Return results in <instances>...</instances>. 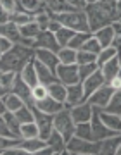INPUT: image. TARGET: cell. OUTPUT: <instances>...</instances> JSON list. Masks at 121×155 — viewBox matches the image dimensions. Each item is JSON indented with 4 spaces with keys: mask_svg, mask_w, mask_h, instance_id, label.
Masks as SVG:
<instances>
[{
    "mask_svg": "<svg viewBox=\"0 0 121 155\" xmlns=\"http://www.w3.org/2000/svg\"><path fill=\"white\" fill-rule=\"evenodd\" d=\"M45 145H47L45 140L38 138V136H36V138H21L17 141V147H21L28 155H35L40 148H43Z\"/></svg>",
    "mask_w": 121,
    "mask_h": 155,
    "instance_id": "obj_21",
    "label": "cell"
},
{
    "mask_svg": "<svg viewBox=\"0 0 121 155\" xmlns=\"http://www.w3.org/2000/svg\"><path fill=\"white\" fill-rule=\"evenodd\" d=\"M0 36H5L7 40H11L12 43H17L21 35H19V26L14 22L7 21L4 24H0Z\"/></svg>",
    "mask_w": 121,
    "mask_h": 155,
    "instance_id": "obj_26",
    "label": "cell"
},
{
    "mask_svg": "<svg viewBox=\"0 0 121 155\" xmlns=\"http://www.w3.org/2000/svg\"><path fill=\"white\" fill-rule=\"evenodd\" d=\"M0 57H2V54H0Z\"/></svg>",
    "mask_w": 121,
    "mask_h": 155,
    "instance_id": "obj_59",
    "label": "cell"
},
{
    "mask_svg": "<svg viewBox=\"0 0 121 155\" xmlns=\"http://www.w3.org/2000/svg\"><path fill=\"white\" fill-rule=\"evenodd\" d=\"M69 110V116H71V121L74 124L78 122H88L92 119V105L88 102H81L78 105H73L67 109Z\"/></svg>",
    "mask_w": 121,
    "mask_h": 155,
    "instance_id": "obj_10",
    "label": "cell"
},
{
    "mask_svg": "<svg viewBox=\"0 0 121 155\" xmlns=\"http://www.w3.org/2000/svg\"><path fill=\"white\" fill-rule=\"evenodd\" d=\"M83 12L87 16L88 31L94 33L99 28H104L112 21H119L121 2L119 0H99L92 2L83 7Z\"/></svg>",
    "mask_w": 121,
    "mask_h": 155,
    "instance_id": "obj_1",
    "label": "cell"
},
{
    "mask_svg": "<svg viewBox=\"0 0 121 155\" xmlns=\"http://www.w3.org/2000/svg\"><path fill=\"white\" fill-rule=\"evenodd\" d=\"M33 59L40 61L43 66L49 67L50 71H54V74H55V66L59 64V59H57L55 52H50V50H45V48H35Z\"/></svg>",
    "mask_w": 121,
    "mask_h": 155,
    "instance_id": "obj_17",
    "label": "cell"
},
{
    "mask_svg": "<svg viewBox=\"0 0 121 155\" xmlns=\"http://www.w3.org/2000/svg\"><path fill=\"white\" fill-rule=\"evenodd\" d=\"M52 127L64 138V141H67L73 136V133H74V122L71 121L69 110H67L66 107L60 109L59 112H55L54 116H52Z\"/></svg>",
    "mask_w": 121,
    "mask_h": 155,
    "instance_id": "obj_5",
    "label": "cell"
},
{
    "mask_svg": "<svg viewBox=\"0 0 121 155\" xmlns=\"http://www.w3.org/2000/svg\"><path fill=\"white\" fill-rule=\"evenodd\" d=\"M2 98H4V104H5L7 110H11V112H16L19 107L24 105V102H22V100L19 98L16 93H12V91H7Z\"/></svg>",
    "mask_w": 121,
    "mask_h": 155,
    "instance_id": "obj_32",
    "label": "cell"
},
{
    "mask_svg": "<svg viewBox=\"0 0 121 155\" xmlns=\"http://www.w3.org/2000/svg\"><path fill=\"white\" fill-rule=\"evenodd\" d=\"M16 74L17 72H14V71H0V86L5 90V91H11L12 90Z\"/></svg>",
    "mask_w": 121,
    "mask_h": 155,
    "instance_id": "obj_37",
    "label": "cell"
},
{
    "mask_svg": "<svg viewBox=\"0 0 121 155\" xmlns=\"http://www.w3.org/2000/svg\"><path fill=\"white\" fill-rule=\"evenodd\" d=\"M55 54L60 64H76V50L69 48V47H60Z\"/></svg>",
    "mask_w": 121,
    "mask_h": 155,
    "instance_id": "obj_30",
    "label": "cell"
},
{
    "mask_svg": "<svg viewBox=\"0 0 121 155\" xmlns=\"http://www.w3.org/2000/svg\"><path fill=\"white\" fill-rule=\"evenodd\" d=\"M111 28H112L114 35H121V21H112L111 22Z\"/></svg>",
    "mask_w": 121,
    "mask_h": 155,
    "instance_id": "obj_53",
    "label": "cell"
},
{
    "mask_svg": "<svg viewBox=\"0 0 121 155\" xmlns=\"http://www.w3.org/2000/svg\"><path fill=\"white\" fill-rule=\"evenodd\" d=\"M66 2L74 9H78V11H83V7L87 5V0H66Z\"/></svg>",
    "mask_w": 121,
    "mask_h": 155,
    "instance_id": "obj_50",
    "label": "cell"
},
{
    "mask_svg": "<svg viewBox=\"0 0 121 155\" xmlns=\"http://www.w3.org/2000/svg\"><path fill=\"white\" fill-rule=\"evenodd\" d=\"M118 147H121L119 134H114V136L104 138V140H100V150H99V153H104V155L116 153V152H118Z\"/></svg>",
    "mask_w": 121,
    "mask_h": 155,
    "instance_id": "obj_27",
    "label": "cell"
},
{
    "mask_svg": "<svg viewBox=\"0 0 121 155\" xmlns=\"http://www.w3.org/2000/svg\"><path fill=\"white\" fill-rule=\"evenodd\" d=\"M92 2H99V0H87V4H92Z\"/></svg>",
    "mask_w": 121,
    "mask_h": 155,
    "instance_id": "obj_57",
    "label": "cell"
},
{
    "mask_svg": "<svg viewBox=\"0 0 121 155\" xmlns=\"http://www.w3.org/2000/svg\"><path fill=\"white\" fill-rule=\"evenodd\" d=\"M47 91L57 102H62V104L66 102V86L62 83H59V81H52V83L47 84Z\"/></svg>",
    "mask_w": 121,
    "mask_h": 155,
    "instance_id": "obj_28",
    "label": "cell"
},
{
    "mask_svg": "<svg viewBox=\"0 0 121 155\" xmlns=\"http://www.w3.org/2000/svg\"><path fill=\"white\" fill-rule=\"evenodd\" d=\"M90 35L99 41L100 48L111 47V43H112V40H114V36H116L114 31H112V28H111V24H107V26H104V28H99L97 31H94V33H90Z\"/></svg>",
    "mask_w": 121,
    "mask_h": 155,
    "instance_id": "obj_20",
    "label": "cell"
},
{
    "mask_svg": "<svg viewBox=\"0 0 121 155\" xmlns=\"http://www.w3.org/2000/svg\"><path fill=\"white\" fill-rule=\"evenodd\" d=\"M12 41L11 40H7L5 36H0V54H5V52H9V50L12 48Z\"/></svg>",
    "mask_w": 121,
    "mask_h": 155,
    "instance_id": "obj_49",
    "label": "cell"
},
{
    "mask_svg": "<svg viewBox=\"0 0 121 155\" xmlns=\"http://www.w3.org/2000/svg\"><path fill=\"white\" fill-rule=\"evenodd\" d=\"M104 83H105V79H104V76H102L100 69L94 71L88 78H85V79L81 81V86H83V97H85V100H87L88 97H90V93H92V91H95V90L99 88V86H102Z\"/></svg>",
    "mask_w": 121,
    "mask_h": 155,
    "instance_id": "obj_12",
    "label": "cell"
},
{
    "mask_svg": "<svg viewBox=\"0 0 121 155\" xmlns=\"http://www.w3.org/2000/svg\"><path fill=\"white\" fill-rule=\"evenodd\" d=\"M80 50H85V52H90V54H95V55H97V54H99L102 48H100L99 41H97V40L92 36V35H90V36L85 40V43L81 45V48H80Z\"/></svg>",
    "mask_w": 121,
    "mask_h": 155,
    "instance_id": "obj_44",
    "label": "cell"
},
{
    "mask_svg": "<svg viewBox=\"0 0 121 155\" xmlns=\"http://www.w3.org/2000/svg\"><path fill=\"white\" fill-rule=\"evenodd\" d=\"M33 107V105H31ZM31 107L29 105H26V104H24V105L22 107H19V109H17L16 112H14V116H16V119L19 122H31V121H35V117H33V110H31Z\"/></svg>",
    "mask_w": 121,
    "mask_h": 155,
    "instance_id": "obj_36",
    "label": "cell"
},
{
    "mask_svg": "<svg viewBox=\"0 0 121 155\" xmlns=\"http://www.w3.org/2000/svg\"><path fill=\"white\" fill-rule=\"evenodd\" d=\"M7 93V91H5V90H4V88H2V86H0V97H4V95H5Z\"/></svg>",
    "mask_w": 121,
    "mask_h": 155,
    "instance_id": "obj_56",
    "label": "cell"
},
{
    "mask_svg": "<svg viewBox=\"0 0 121 155\" xmlns=\"http://www.w3.org/2000/svg\"><path fill=\"white\" fill-rule=\"evenodd\" d=\"M55 78L64 86L73 84V83H80V79H78V66L76 64H60L59 62L55 66Z\"/></svg>",
    "mask_w": 121,
    "mask_h": 155,
    "instance_id": "obj_7",
    "label": "cell"
},
{
    "mask_svg": "<svg viewBox=\"0 0 121 155\" xmlns=\"http://www.w3.org/2000/svg\"><path fill=\"white\" fill-rule=\"evenodd\" d=\"M85 102V97H83V86L81 83H73L66 86V102H64V107L69 109L73 105H78Z\"/></svg>",
    "mask_w": 121,
    "mask_h": 155,
    "instance_id": "obj_14",
    "label": "cell"
},
{
    "mask_svg": "<svg viewBox=\"0 0 121 155\" xmlns=\"http://www.w3.org/2000/svg\"><path fill=\"white\" fill-rule=\"evenodd\" d=\"M38 136V127L36 122H22L19 126V138H36Z\"/></svg>",
    "mask_w": 121,
    "mask_h": 155,
    "instance_id": "obj_33",
    "label": "cell"
},
{
    "mask_svg": "<svg viewBox=\"0 0 121 155\" xmlns=\"http://www.w3.org/2000/svg\"><path fill=\"white\" fill-rule=\"evenodd\" d=\"M43 0H16V11L28 12V14H36V12L43 11Z\"/></svg>",
    "mask_w": 121,
    "mask_h": 155,
    "instance_id": "obj_22",
    "label": "cell"
},
{
    "mask_svg": "<svg viewBox=\"0 0 121 155\" xmlns=\"http://www.w3.org/2000/svg\"><path fill=\"white\" fill-rule=\"evenodd\" d=\"M118 54H119V52H118L114 47H105V48H102L99 54H97V66H102L104 62H107L109 59L116 57Z\"/></svg>",
    "mask_w": 121,
    "mask_h": 155,
    "instance_id": "obj_41",
    "label": "cell"
},
{
    "mask_svg": "<svg viewBox=\"0 0 121 155\" xmlns=\"http://www.w3.org/2000/svg\"><path fill=\"white\" fill-rule=\"evenodd\" d=\"M50 19H52V14L47 12L45 9H43V11H40V12H36V14H33V21L38 24V28L42 29V31L47 28V24H49Z\"/></svg>",
    "mask_w": 121,
    "mask_h": 155,
    "instance_id": "obj_43",
    "label": "cell"
},
{
    "mask_svg": "<svg viewBox=\"0 0 121 155\" xmlns=\"http://www.w3.org/2000/svg\"><path fill=\"white\" fill-rule=\"evenodd\" d=\"M105 112H112V114H121V88L114 90L111 95L109 102L105 104V107L102 109Z\"/></svg>",
    "mask_w": 121,
    "mask_h": 155,
    "instance_id": "obj_29",
    "label": "cell"
},
{
    "mask_svg": "<svg viewBox=\"0 0 121 155\" xmlns=\"http://www.w3.org/2000/svg\"><path fill=\"white\" fill-rule=\"evenodd\" d=\"M0 136H9V138H17V136H14V134L11 133V129L7 127L5 121H4V117L0 116Z\"/></svg>",
    "mask_w": 121,
    "mask_h": 155,
    "instance_id": "obj_48",
    "label": "cell"
},
{
    "mask_svg": "<svg viewBox=\"0 0 121 155\" xmlns=\"http://www.w3.org/2000/svg\"><path fill=\"white\" fill-rule=\"evenodd\" d=\"M0 155H2V150H0Z\"/></svg>",
    "mask_w": 121,
    "mask_h": 155,
    "instance_id": "obj_58",
    "label": "cell"
},
{
    "mask_svg": "<svg viewBox=\"0 0 121 155\" xmlns=\"http://www.w3.org/2000/svg\"><path fill=\"white\" fill-rule=\"evenodd\" d=\"M59 28H60V24L55 21L54 17H52V19L49 21V24H47V28H45V29H47V31H50V33H55V31H57Z\"/></svg>",
    "mask_w": 121,
    "mask_h": 155,
    "instance_id": "obj_51",
    "label": "cell"
},
{
    "mask_svg": "<svg viewBox=\"0 0 121 155\" xmlns=\"http://www.w3.org/2000/svg\"><path fill=\"white\" fill-rule=\"evenodd\" d=\"M35 48H45V50H50V52H57L60 47L57 43V40H55V35L43 29L35 38Z\"/></svg>",
    "mask_w": 121,
    "mask_h": 155,
    "instance_id": "obj_13",
    "label": "cell"
},
{
    "mask_svg": "<svg viewBox=\"0 0 121 155\" xmlns=\"http://www.w3.org/2000/svg\"><path fill=\"white\" fill-rule=\"evenodd\" d=\"M47 95H49V91H47V84L38 83L36 86L31 88V98H33V102H35V100L43 98V97H47Z\"/></svg>",
    "mask_w": 121,
    "mask_h": 155,
    "instance_id": "obj_46",
    "label": "cell"
},
{
    "mask_svg": "<svg viewBox=\"0 0 121 155\" xmlns=\"http://www.w3.org/2000/svg\"><path fill=\"white\" fill-rule=\"evenodd\" d=\"M107 84H111L114 90H119L121 88V76H114L111 81H107Z\"/></svg>",
    "mask_w": 121,
    "mask_h": 155,
    "instance_id": "obj_52",
    "label": "cell"
},
{
    "mask_svg": "<svg viewBox=\"0 0 121 155\" xmlns=\"http://www.w3.org/2000/svg\"><path fill=\"white\" fill-rule=\"evenodd\" d=\"M112 91H114V88L111 86V84L104 83L102 86H99V88L95 90V91H92L90 93V97H88L85 102H88L92 107H99V109H104L105 104L109 102L111 95H112Z\"/></svg>",
    "mask_w": 121,
    "mask_h": 155,
    "instance_id": "obj_8",
    "label": "cell"
},
{
    "mask_svg": "<svg viewBox=\"0 0 121 155\" xmlns=\"http://www.w3.org/2000/svg\"><path fill=\"white\" fill-rule=\"evenodd\" d=\"M40 31H42V29L38 28V24H36L35 21H29V22H26V24L19 26V35H21V38H31V40H35Z\"/></svg>",
    "mask_w": 121,
    "mask_h": 155,
    "instance_id": "obj_31",
    "label": "cell"
},
{
    "mask_svg": "<svg viewBox=\"0 0 121 155\" xmlns=\"http://www.w3.org/2000/svg\"><path fill=\"white\" fill-rule=\"evenodd\" d=\"M31 110H33V117H35V122H36V127H38V138L47 140L50 131L54 129V127H52V116L40 112L38 109H35V107H31Z\"/></svg>",
    "mask_w": 121,
    "mask_h": 155,
    "instance_id": "obj_9",
    "label": "cell"
},
{
    "mask_svg": "<svg viewBox=\"0 0 121 155\" xmlns=\"http://www.w3.org/2000/svg\"><path fill=\"white\" fill-rule=\"evenodd\" d=\"M45 11L50 14H60V12H69L74 11V7L69 5L66 0H43Z\"/></svg>",
    "mask_w": 121,
    "mask_h": 155,
    "instance_id": "obj_25",
    "label": "cell"
},
{
    "mask_svg": "<svg viewBox=\"0 0 121 155\" xmlns=\"http://www.w3.org/2000/svg\"><path fill=\"white\" fill-rule=\"evenodd\" d=\"M88 36H90V33H80V31H76V33L73 35V38L67 41L66 47H69V48H73V50H80Z\"/></svg>",
    "mask_w": 121,
    "mask_h": 155,
    "instance_id": "obj_42",
    "label": "cell"
},
{
    "mask_svg": "<svg viewBox=\"0 0 121 155\" xmlns=\"http://www.w3.org/2000/svg\"><path fill=\"white\" fill-rule=\"evenodd\" d=\"M55 21L59 22L60 26L69 28L73 31H80V33H90L87 24V16L83 11H69V12H60V14H52Z\"/></svg>",
    "mask_w": 121,
    "mask_h": 155,
    "instance_id": "obj_3",
    "label": "cell"
},
{
    "mask_svg": "<svg viewBox=\"0 0 121 155\" xmlns=\"http://www.w3.org/2000/svg\"><path fill=\"white\" fill-rule=\"evenodd\" d=\"M78 66V64H76ZM99 66H97V62H90V64H80L78 66V79H80V83H81L85 78H88L94 71H97Z\"/></svg>",
    "mask_w": 121,
    "mask_h": 155,
    "instance_id": "obj_40",
    "label": "cell"
},
{
    "mask_svg": "<svg viewBox=\"0 0 121 155\" xmlns=\"http://www.w3.org/2000/svg\"><path fill=\"white\" fill-rule=\"evenodd\" d=\"M2 117H4V121H5L7 127L11 129V133L14 134V136H17V138H19V126H21V122H19V121L16 119V116H14V112L5 110Z\"/></svg>",
    "mask_w": 121,
    "mask_h": 155,
    "instance_id": "obj_34",
    "label": "cell"
},
{
    "mask_svg": "<svg viewBox=\"0 0 121 155\" xmlns=\"http://www.w3.org/2000/svg\"><path fill=\"white\" fill-rule=\"evenodd\" d=\"M74 136L83 140H92V129H90V121L88 122H78L74 124Z\"/></svg>",
    "mask_w": 121,
    "mask_h": 155,
    "instance_id": "obj_38",
    "label": "cell"
},
{
    "mask_svg": "<svg viewBox=\"0 0 121 155\" xmlns=\"http://www.w3.org/2000/svg\"><path fill=\"white\" fill-rule=\"evenodd\" d=\"M33 52L35 48L24 47L21 43H14L9 52L2 54V57H0V71L19 72L26 62L33 61Z\"/></svg>",
    "mask_w": 121,
    "mask_h": 155,
    "instance_id": "obj_2",
    "label": "cell"
},
{
    "mask_svg": "<svg viewBox=\"0 0 121 155\" xmlns=\"http://www.w3.org/2000/svg\"><path fill=\"white\" fill-rule=\"evenodd\" d=\"M45 143L54 150V153H67L66 152V141H64V138H62L55 129L50 131V134L47 136V140H45Z\"/></svg>",
    "mask_w": 121,
    "mask_h": 155,
    "instance_id": "obj_24",
    "label": "cell"
},
{
    "mask_svg": "<svg viewBox=\"0 0 121 155\" xmlns=\"http://www.w3.org/2000/svg\"><path fill=\"white\" fill-rule=\"evenodd\" d=\"M100 72H102V76H104L105 83L107 81H111L114 76H119L121 74V61H119V55L112 57V59H109L107 62H104L102 66H99Z\"/></svg>",
    "mask_w": 121,
    "mask_h": 155,
    "instance_id": "obj_15",
    "label": "cell"
},
{
    "mask_svg": "<svg viewBox=\"0 0 121 155\" xmlns=\"http://www.w3.org/2000/svg\"><path fill=\"white\" fill-rule=\"evenodd\" d=\"M100 150V141L95 140H83L73 134L66 141V152L76 155H97Z\"/></svg>",
    "mask_w": 121,
    "mask_h": 155,
    "instance_id": "obj_4",
    "label": "cell"
},
{
    "mask_svg": "<svg viewBox=\"0 0 121 155\" xmlns=\"http://www.w3.org/2000/svg\"><path fill=\"white\" fill-rule=\"evenodd\" d=\"M9 21V12L4 11V7L0 5V24H4V22Z\"/></svg>",
    "mask_w": 121,
    "mask_h": 155,
    "instance_id": "obj_54",
    "label": "cell"
},
{
    "mask_svg": "<svg viewBox=\"0 0 121 155\" xmlns=\"http://www.w3.org/2000/svg\"><path fill=\"white\" fill-rule=\"evenodd\" d=\"M90 62H97V55L85 52V50H76V64H90Z\"/></svg>",
    "mask_w": 121,
    "mask_h": 155,
    "instance_id": "obj_45",
    "label": "cell"
},
{
    "mask_svg": "<svg viewBox=\"0 0 121 155\" xmlns=\"http://www.w3.org/2000/svg\"><path fill=\"white\" fill-rule=\"evenodd\" d=\"M76 33V31H73V29L69 28H64V26H60L57 31H55V40H57V43H59V47H66L67 41L73 38V35Z\"/></svg>",
    "mask_w": 121,
    "mask_h": 155,
    "instance_id": "obj_35",
    "label": "cell"
},
{
    "mask_svg": "<svg viewBox=\"0 0 121 155\" xmlns=\"http://www.w3.org/2000/svg\"><path fill=\"white\" fill-rule=\"evenodd\" d=\"M97 109V114H99V119L104 122V126H107L109 129L112 131H118L121 133V114H112V112H105L99 107H95Z\"/></svg>",
    "mask_w": 121,
    "mask_h": 155,
    "instance_id": "obj_18",
    "label": "cell"
},
{
    "mask_svg": "<svg viewBox=\"0 0 121 155\" xmlns=\"http://www.w3.org/2000/svg\"><path fill=\"white\" fill-rule=\"evenodd\" d=\"M19 78H21L22 81L29 86V88H33V86H36L38 84V78H36V72H35V67H33V61L26 62L24 66H22V69L19 72Z\"/></svg>",
    "mask_w": 121,
    "mask_h": 155,
    "instance_id": "obj_23",
    "label": "cell"
},
{
    "mask_svg": "<svg viewBox=\"0 0 121 155\" xmlns=\"http://www.w3.org/2000/svg\"><path fill=\"white\" fill-rule=\"evenodd\" d=\"M5 110H7V107H5V104H4V98L0 97V116H4Z\"/></svg>",
    "mask_w": 121,
    "mask_h": 155,
    "instance_id": "obj_55",
    "label": "cell"
},
{
    "mask_svg": "<svg viewBox=\"0 0 121 155\" xmlns=\"http://www.w3.org/2000/svg\"><path fill=\"white\" fill-rule=\"evenodd\" d=\"M90 129H92V140L95 141H100L104 138H109V136H114V134H119L118 131H112L107 126H104V122L99 119V114H97V109L92 107V119H90Z\"/></svg>",
    "mask_w": 121,
    "mask_h": 155,
    "instance_id": "obj_6",
    "label": "cell"
},
{
    "mask_svg": "<svg viewBox=\"0 0 121 155\" xmlns=\"http://www.w3.org/2000/svg\"><path fill=\"white\" fill-rule=\"evenodd\" d=\"M9 21L17 24V26H22V24H26V22L33 21V16L31 14H28V12H21V11H16L9 14Z\"/></svg>",
    "mask_w": 121,
    "mask_h": 155,
    "instance_id": "obj_39",
    "label": "cell"
},
{
    "mask_svg": "<svg viewBox=\"0 0 121 155\" xmlns=\"http://www.w3.org/2000/svg\"><path fill=\"white\" fill-rule=\"evenodd\" d=\"M0 5L4 7V11L12 14L16 12V0H0Z\"/></svg>",
    "mask_w": 121,
    "mask_h": 155,
    "instance_id": "obj_47",
    "label": "cell"
},
{
    "mask_svg": "<svg viewBox=\"0 0 121 155\" xmlns=\"http://www.w3.org/2000/svg\"><path fill=\"white\" fill-rule=\"evenodd\" d=\"M12 93H16L19 98L26 104V105H33V98H31V88L28 86L24 81H22L21 78H19V74H16V79H14V84H12Z\"/></svg>",
    "mask_w": 121,
    "mask_h": 155,
    "instance_id": "obj_16",
    "label": "cell"
},
{
    "mask_svg": "<svg viewBox=\"0 0 121 155\" xmlns=\"http://www.w3.org/2000/svg\"><path fill=\"white\" fill-rule=\"evenodd\" d=\"M33 107L35 109H38L40 112H43V114L54 116L55 112H59L60 109H64V104H62V102H57V100H54L50 95H47V97H43V98L35 100Z\"/></svg>",
    "mask_w": 121,
    "mask_h": 155,
    "instance_id": "obj_11",
    "label": "cell"
},
{
    "mask_svg": "<svg viewBox=\"0 0 121 155\" xmlns=\"http://www.w3.org/2000/svg\"><path fill=\"white\" fill-rule=\"evenodd\" d=\"M33 67H35V72H36V78H38V83L42 84H49L52 81H57L54 71H50L47 66H43L40 61L33 59Z\"/></svg>",
    "mask_w": 121,
    "mask_h": 155,
    "instance_id": "obj_19",
    "label": "cell"
}]
</instances>
